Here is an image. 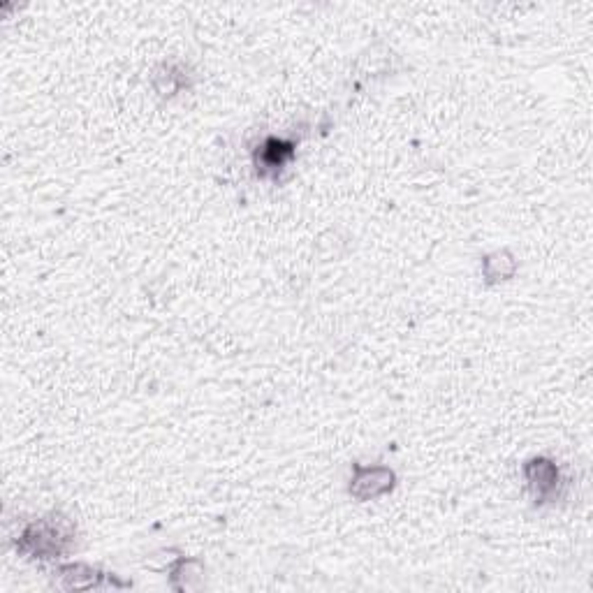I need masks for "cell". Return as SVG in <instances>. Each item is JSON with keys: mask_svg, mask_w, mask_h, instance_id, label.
<instances>
[{"mask_svg": "<svg viewBox=\"0 0 593 593\" xmlns=\"http://www.w3.org/2000/svg\"><path fill=\"white\" fill-rule=\"evenodd\" d=\"M65 540L68 538H65L61 526L51 522H40V524L28 526L24 536L19 538V547L24 549V552H31L42 556V559H49L51 554L61 552Z\"/></svg>", "mask_w": 593, "mask_h": 593, "instance_id": "6da1fadb", "label": "cell"}]
</instances>
